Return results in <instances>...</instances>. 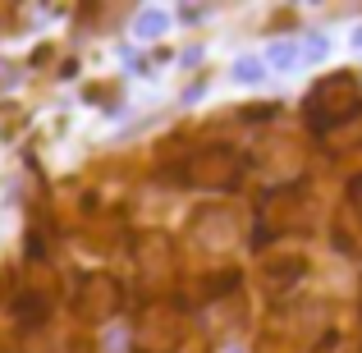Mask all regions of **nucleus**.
Here are the masks:
<instances>
[{"label":"nucleus","mask_w":362,"mask_h":353,"mask_svg":"<svg viewBox=\"0 0 362 353\" xmlns=\"http://www.w3.org/2000/svg\"><path fill=\"white\" fill-rule=\"evenodd\" d=\"M239 238H243V221H239L234 207H202V212L193 216V243L202 248V253L221 257V253H230Z\"/></svg>","instance_id":"obj_7"},{"label":"nucleus","mask_w":362,"mask_h":353,"mask_svg":"<svg viewBox=\"0 0 362 353\" xmlns=\"http://www.w3.org/2000/svg\"><path fill=\"white\" fill-rule=\"evenodd\" d=\"M303 110H308V124L321 129V133L344 129V124H354L362 115V79L358 74H326V79L308 92Z\"/></svg>","instance_id":"obj_1"},{"label":"nucleus","mask_w":362,"mask_h":353,"mask_svg":"<svg viewBox=\"0 0 362 353\" xmlns=\"http://www.w3.org/2000/svg\"><path fill=\"white\" fill-rule=\"evenodd\" d=\"M321 55H326V42H321V37H308V42H303V60H321Z\"/></svg>","instance_id":"obj_13"},{"label":"nucleus","mask_w":362,"mask_h":353,"mask_svg":"<svg viewBox=\"0 0 362 353\" xmlns=\"http://www.w3.org/2000/svg\"><path fill=\"white\" fill-rule=\"evenodd\" d=\"M234 79H239V83H262L266 79V60H262V55H243V60H234Z\"/></svg>","instance_id":"obj_11"},{"label":"nucleus","mask_w":362,"mask_h":353,"mask_svg":"<svg viewBox=\"0 0 362 353\" xmlns=\"http://www.w3.org/2000/svg\"><path fill=\"white\" fill-rule=\"evenodd\" d=\"M262 234H289V230H303L308 225V197H303L298 184H280L262 197Z\"/></svg>","instance_id":"obj_6"},{"label":"nucleus","mask_w":362,"mask_h":353,"mask_svg":"<svg viewBox=\"0 0 362 353\" xmlns=\"http://www.w3.org/2000/svg\"><path fill=\"white\" fill-rule=\"evenodd\" d=\"M303 271H308V262H303V257H271V262H266V275H271L280 289H284V284H293Z\"/></svg>","instance_id":"obj_10"},{"label":"nucleus","mask_w":362,"mask_h":353,"mask_svg":"<svg viewBox=\"0 0 362 353\" xmlns=\"http://www.w3.org/2000/svg\"><path fill=\"white\" fill-rule=\"evenodd\" d=\"M124 294H119V280L110 271H88L78 280V289H74V312H78L83 321H110L119 312Z\"/></svg>","instance_id":"obj_5"},{"label":"nucleus","mask_w":362,"mask_h":353,"mask_svg":"<svg viewBox=\"0 0 362 353\" xmlns=\"http://www.w3.org/2000/svg\"><path fill=\"white\" fill-rule=\"evenodd\" d=\"M221 353H243V349H239V345H230V349H221Z\"/></svg>","instance_id":"obj_16"},{"label":"nucleus","mask_w":362,"mask_h":353,"mask_svg":"<svg viewBox=\"0 0 362 353\" xmlns=\"http://www.w3.org/2000/svg\"><path fill=\"white\" fill-rule=\"evenodd\" d=\"M138 275H142V289L151 299H165L170 294V284L179 275V262H175V243L165 234L151 230L147 238H138Z\"/></svg>","instance_id":"obj_4"},{"label":"nucleus","mask_w":362,"mask_h":353,"mask_svg":"<svg viewBox=\"0 0 362 353\" xmlns=\"http://www.w3.org/2000/svg\"><path fill=\"white\" fill-rule=\"evenodd\" d=\"M184 345V312L170 299H147L133 326V349L138 353H175Z\"/></svg>","instance_id":"obj_2"},{"label":"nucleus","mask_w":362,"mask_h":353,"mask_svg":"<svg viewBox=\"0 0 362 353\" xmlns=\"http://www.w3.org/2000/svg\"><path fill=\"white\" fill-rule=\"evenodd\" d=\"M354 46H358V51H362V28H358V33H354Z\"/></svg>","instance_id":"obj_15"},{"label":"nucleus","mask_w":362,"mask_h":353,"mask_svg":"<svg viewBox=\"0 0 362 353\" xmlns=\"http://www.w3.org/2000/svg\"><path fill=\"white\" fill-rule=\"evenodd\" d=\"M303 60V46L298 42H280L271 55H266V64H298Z\"/></svg>","instance_id":"obj_12"},{"label":"nucleus","mask_w":362,"mask_h":353,"mask_svg":"<svg viewBox=\"0 0 362 353\" xmlns=\"http://www.w3.org/2000/svg\"><path fill=\"white\" fill-rule=\"evenodd\" d=\"M349 207H354V212H362V175L349 184Z\"/></svg>","instance_id":"obj_14"},{"label":"nucleus","mask_w":362,"mask_h":353,"mask_svg":"<svg viewBox=\"0 0 362 353\" xmlns=\"http://www.w3.org/2000/svg\"><path fill=\"white\" fill-rule=\"evenodd\" d=\"M165 28H170V9H156V5L133 18V37L138 42H156V37H165Z\"/></svg>","instance_id":"obj_9"},{"label":"nucleus","mask_w":362,"mask_h":353,"mask_svg":"<svg viewBox=\"0 0 362 353\" xmlns=\"http://www.w3.org/2000/svg\"><path fill=\"white\" fill-rule=\"evenodd\" d=\"M239 175H243V156L234 147H225V142L193 151L188 166H184L188 188H211V193H230V188L239 184Z\"/></svg>","instance_id":"obj_3"},{"label":"nucleus","mask_w":362,"mask_h":353,"mask_svg":"<svg viewBox=\"0 0 362 353\" xmlns=\"http://www.w3.org/2000/svg\"><path fill=\"white\" fill-rule=\"evenodd\" d=\"M335 248L339 253H362V212H354L349 202L335 216Z\"/></svg>","instance_id":"obj_8"}]
</instances>
